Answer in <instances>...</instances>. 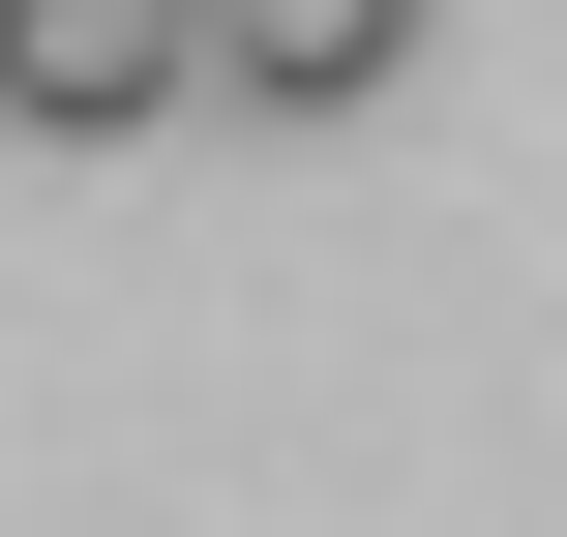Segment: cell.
Listing matches in <instances>:
<instances>
[{"label": "cell", "instance_id": "obj_1", "mask_svg": "<svg viewBox=\"0 0 567 537\" xmlns=\"http://www.w3.org/2000/svg\"><path fill=\"white\" fill-rule=\"evenodd\" d=\"M179 90H209V0H0V120L30 149H120Z\"/></svg>", "mask_w": 567, "mask_h": 537}, {"label": "cell", "instance_id": "obj_2", "mask_svg": "<svg viewBox=\"0 0 567 537\" xmlns=\"http://www.w3.org/2000/svg\"><path fill=\"white\" fill-rule=\"evenodd\" d=\"M389 60H419V0H209V90L239 120H359Z\"/></svg>", "mask_w": 567, "mask_h": 537}]
</instances>
